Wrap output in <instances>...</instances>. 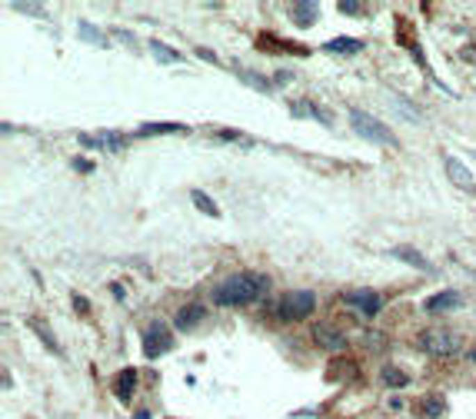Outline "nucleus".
<instances>
[{"mask_svg": "<svg viewBox=\"0 0 476 419\" xmlns=\"http://www.w3.org/2000/svg\"><path fill=\"white\" fill-rule=\"evenodd\" d=\"M260 47H270V50H290V54H307V47H300V44H290V40H273L270 33H263L260 37Z\"/></svg>", "mask_w": 476, "mask_h": 419, "instance_id": "22", "label": "nucleus"}, {"mask_svg": "<svg viewBox=\"0 0 476 419\" xmlns=\"http://www.w3.org/2000/svg\"><path fill=\"white\" fill-rule=\"evenodd\" d=\"M31 326H33V333H37V336H40V340H44L47 346H50V353H61V343L54 340V333L47 329V323H40V319H33Z\"/></svg>", "mask_w": 476, "mask_h": 419, "instance_id": "25", "label": "nucleus"}, {"mask_svg": "<svg viewBox=\"0 0 476 419\" xmlns=\"http://www.w3.org/2000/svg\"><path fill=\"white\" fill-rule=\"evenodd\" d=\"M203 316H207V310H203V303H187V306H180L177 310V329H193L197 323H203Z\"/></svg>", "mask_w": 476, "mask_h": 419, "instance_id": "12", "label": "nucleus"}, {"mask_svg": "<svg viewBox=\"0 0 476 419\" xmlns=\"http://www.w3.org/2000/svg\"><path fill=\"white\" fill-rule=\"evenodd\" d=\"M150 54H154L160 63H180V60H184V54H180L177 47L164 44V40H150Z\"/></svg>", "mask_w": 476, "mask_h": 419, "instance_id": "18", "label": "nucleus"}, {"mask_svg": "<svg viewBox=\"0 0 476 419\" xmlns=\"http://www.w3.org/2000/svg\"><path fill=\"white\" fill-rule=\"evenodd\" d=\"M313 310H317L313 290H290V293H283L277 303V316L283 323H300V319H307Z\"/></svg>", "mask_w": 476, "mask_h": 419, "instance_id": "2", "label": "nucleus"}, {"mask_svg": "<svg viewBox=\"0 0 476 419\" xmlns=\"http://www.w3.org/2000/svg\"><path fill=\"white\" fill-rule=\"evenodd\" d=\"M290 110L296 113V117H310V120H317V123H323V127H330V123H333V120L326 117V113H323L313 100H290Z\"/></svg>", "mask_w": 476, "mask_h": 419, "instance_id": "15", "label": "nucleus"}, {"mask_svg": "<svg viewBox=\"0 0 476 419\" xmlns=\"http://www.w3.org/2000/svg\"><path fill=\"white\" fill-rule=\"evenodd\" d=\"M270 290V276H263V273H233L227 276L223 283L214 286V299L220 306H244V303H253V299H260L263 293Z\"/></svg>", "mask_w": 476, "mask_h": 419, "instance_id": "1", "label": "nucleus"}, {"mask_svg": "<svg viewBox=\"0 0 476 419\" xmlns=\"http://www.w3.org/2000/svg\"><path fill=\"white\" fill-rule=\"evenodd\" d=\"M80 37H84L87 44H97V47H104V44H107V37H104L100 30L93 27L90 20H80Z\"/></svg>", "mask_w": 476, "mask_h": 419, "instance_id": "23", "label": "nucleus"}, {"mask_svg": "<svg viewBox=\"0 0 476 419\" xmlns=\"http://www.w3.org/2000/svg\"><path fill=\"white\" fill-rule=\"evenodd\" d=\"M237 74H240V80H246V84H250L253 90H263V93H270V90H273V87H270V80H267V77L253 74V70H244V67H240Z\"/></svg>", "mask_w": 476, "mask_h": 419, "instance_id": "24", "label": "nucleus"}, {"mask_svg": "<svg viewBox=\"0 0 476 419\" xmlns=\"http://www.w3.org/2000/svg\"><path fill=\"white\" fill-rule=\"evenodd\" d=\"M197 54H200V57H203V60H210V63H220V60H216V57H214V54H210V50H203V47H200Z\"/></svg>", "mask_w": 476, "mask_h": 419, "instance_id": "31", "label": "nucleus"}, {"mask_svg": "<svg viewBox=\"0 0 476 419\" xmlns=\"http://www.w3.org/2000/svg\"><path fill=\"white\" fill-rule=\"evenodd\" d=\"M290 20L300 30L313 27V24L320 20V3H307V0H300V3H290Z\"/></svg>", "mask_w": 476, "mask_h": 419, "instance_id": "9", "label": "nucleus"}, {"mask_svg": "<svg viewBox=\"0 0 476 419\" xmlns=\"http://www.w3.org/2000/svg\"><path fill=\"white\" fill-rule=\"evenodd\" d=\"M457 306H463V297L457 293V290L433 293V297L423 303V310H427V313H446V310H457Z\"/></svg>", "mask_w": 476, "mask_h": 419, "instance_id": "11", "label": "nucleus"}, {"mask_svg": "<svg viewBox=\"0 0 476 419\" xmlns=\"http://www.w3.org/2000/svg\"><path fill=\"white\" fill-rule=\"evenodd\" d=\"M170 349H173V333H170L167 323H160V319L147 323V329H143V356L160 359L167 356Z\"/></svg>", "mask_w": 476, "mask_h": 419, "instance_id": "4", "label": "nucleus"}, {"mask_svg": "<svg viewBox=\"0 0 476 419\" xmlns=\"http://www.w3.org/2000/svg\"><path fill=\"white\" fill-rule=\"evenodd\" d=\"M134 389H137V370L134 366H127L120 373L113 376V396L120 400V403H130L134 400Z\"/></svg>", "mask_w": 476, "mask_h": 419, "instance_id": "10", "label": "nucleus"}, {"mask_svg": "<svg viewBox=\"0 0 476 419\" xmlns=\"http://www.w3.org/2000/svg\"><path fill=\"white\" fill-rule=\"evenodd\" d=\"M420 349L430 353V356H450V353L460 349V340H457L450 329L436 326V329H427V333L420 336Z\"/></svg>", "mask_w": 476, "mask_h": 419, "instance_id": "5", "label": "nucleus"}, {"mask_svg": "<svg viewBox=\"0 0 476 419\" xmlns=\"http://www.w3.org/2000/svg\"><path fill=\"white\" fill-rule=\"evenodd\" d=\"M443 170H446V177H450V183L457 187V190H463V193H476V180L473 173L463 166V160H457L453 153H446L443 157Z\"/></svg>", "mask_w": 476, "mask_h": 419, "instance_id": "6", "label": "nucleus"}, {"mask_svg": "<svg viewBox=\"0 0 476 419\" xmlns=\"http://www.w3.org/2000/svg\"><path fill=\"white\" fill-rule=\"evenodd\" d=\"M326 54H343V57H354L363 50V40H354V37H333V40H326L323 44Z\"/></svg>", "mask_w": 476, "mask_h": 419, "instance_id": "16", "label": "nucleus"}, {"mask_svg": "<svg viewBox=\"0 0 476 419\" xmlns=\"http://www.w3.org/2000/svg\"><path fill=\"white\" fill-rule=\"evenodd\" d=\"M390 256H397V260H403L406 267L423 269V273H430V269H433L430 260H427L423 253H416V250H410V246H393V250H390Z\"/></svg>", "mask_w": 476, "mask_h": 419, "instance_id": "14", "label": "nucleus"}, {"mask_svg": "<svg viewBox=\"0 0 476 419\" xmlns=\"http://www.w3.org/2000/svg\"><path fill=\"white\" fill-rule=\"evenodd\" d=\"M74 306H77V313H87V299L84 297H74Z\"/></svg>", "mask_w": 476, "mask_h": 419, "instance_id": "30", "label": "nucleus"}, {"mask_svg": "<svg viewBox=\"0 0 476 419\" xmlns=\"http://www.w3.org/2000/svg\"><path fill=\"white\" fill-rule=\"evenodd\" d=\"M313 340H317V346L326 349V353H343V349H347V336H343L337 326H330V323L313 326Z\"/></svg>", "mask_w": 476, "mask_h": 419, "instance_id": "8", "label": "nucleus"}, {"mask_svg": "<svg viewBox=\"0 0 476 419\" xmlns=\"http://www.w3.org/2000/svg\"><path fill=\"white\" fill-rule=\"evenodd\" d=\"M97 140H100V147H107V150H120L123 143H127V136L110 134V130H100V134H97Z\"/></svg>", "mask_w": 476, "mask_h": 419, "instance_id": "26", "label": "nucleus"}, {"mask_svg": "<svg viewBox=\"0 0 476 419\" xmlns=\"http://www.w3.org/2000/svg\"><path fill=\"white\" fill-rule=\"evenodd\" d=\"M416 413H420L423 419H443L446 400L443 396H436V393H430V396H423V400L416 403Z\"/></svg>", "mask_w": 476, "mask_h": 419, "instance_id": "13", "label": "nucleus"}, {"mask_svg": "<svg viewBox=\"0 0 476 419\" xmlns=\"http://www.w3.org/2000/svg\"><path fill=\"white\" fill-rule=\"evenodd\" d=\"M337 7H340V14H347V17H363V3H356V0H340Z\"/></svg>", "mask_w": 476, "mask_h": 419, "instance_id": "27", "label": "nucleus"}, {"mask_svg": "<svg viewBox=\"0 0 476 419\" xmlns=\"http://www.w3.org/2000/svg\"><path fill=\"white\" fill-rule=\"evenodd\" d=\"M466 356H470V363H476V349H473V353H466Z\"/></svg>", "mask_w": 476, "mask_h": 419, "instance_id": "33", "label": "nucleus"}, {"mask_svg": "<svg viewBox=\"0 0 476 419\" xmlns=\"http://www.w3.org/2000/svg\"><path fill=\"white\" fill-rule=\"evenodd\" d=\"M380 379H383L386 386H393V389H403L406 383H410V376L403 373V370H397V366H383V373H380Z\"/></svg>", "mask_w": 476, "mask_h": 419, "instance_id": "21", "label": "nucleus"}, {"mask_svg": "<svg viewBox=\"0 0 476 419\" xmlns=\"http://www.w3.org/2000/svg\"><path fill=\"white\" fill-rule=\"evenodd\" d=\"M347 303H350V306H356V310L367 316V319H373V316L383 310V297H380L376 290H354V293L347 297Z\"/></svg>", "mask_w": 476, "mask_h": 419, "instance_id": "7", "label": "nucleus"}, {"mask_svg": "<svg viewBox=\"0 0 476 419\" xmlns=\"http://www.w3.org/2000/svg\"><path fill=\"white\" fill-rule=\"evenodd\" d=\"M134 419H154V416H150L147 409H140V413H134Z\"/></svg>", "mask_w": 476, "mask_h": 419, "instance_id": "32", "label": "nucleus"}, {"mask_svg": "<svg viewBox=\"0 0 476 419\" xmlns=\"http://www.w3.org/2000/svg\"><path fill=\"white\" fill-rule=\"evenodd\" d=\"M390 104L397 106V110H399V113H403L406 120H413V123H420V120H423V117H420V110H416V106L410 104L406 97H399V93H390Z\"/></svg>", "mask_w": 476, "mask_h": 419, "instance_id": "20", "label": "nucleus"}, {"mask_svg": "<svg viewBox=\"0 0 476 419\" xmlns=\"http://www.w3.org/2000/svg\"><path fill=\"white\" fill-rule=\"evenodd\" d=\"M70 166H77L80 173H90V170H93V164H90V160H84V157H74V160H70Z\"/></svg>", "mask_w": 476, "mask_h": 419, "instance_id": "28", "label": "nucleus"}, {"mask_svg": "<svg viewBox=\"0 0 476 419\" xmlns=\"http://www.w3.org/2000/svg\"><path fill=\"white\" fill-rule=\"evenodd\" d=\"M160 134H190L187 123H140L137 136H160Z\"/></svg>", "mask_w": 476, "mask_h": 419, "instance_id": "17", "label": "nucleus"}, {"mask_svg": "<svg viewBox=\"0 0 476 419\" xmlns=\"http://www.w3.org/2000/svg\"><path fill=\"white\" fill-rule=\"evenodd\" d=\"M110 293H113L117 299H127V290H123L120 283H110Z\"/></svg>", "mask_w": 476, "mask_h": 419, "instance_id": "29", "label": "nucleus"}, {"mask_svg": "<svg viewBox=\"0 0 476 419\" xmlns=\"http://www.w3.org/2000/svg\"><path fill=\"white\" fill-rule=\"evenodd\" d=\"M190 200H193V207H197L200 213H207V216H214V220L220 216V207H216V203L203 193V190H193V193H190Z\"/></svg>", "mask_w": 476, "mask_h": 419, "instance_id": "19", "label": "nucleus"}, {"mask_svg": "<svg viewBox=\"0 0 476 419\" xmlns=\"http://www.w3.org/2000/svg\"><path fill=\"white\" fill-rule=\"evenodd\" d=\"M350 127H354L363 140H370V143H380V147H397V136H393V130H390L386 123H380L373 113L350 110Z\"/></svg>", "mask_w": 476, "mask_h": 419, "instance_id": "3", "label": "nucleus"}]
</instances>
